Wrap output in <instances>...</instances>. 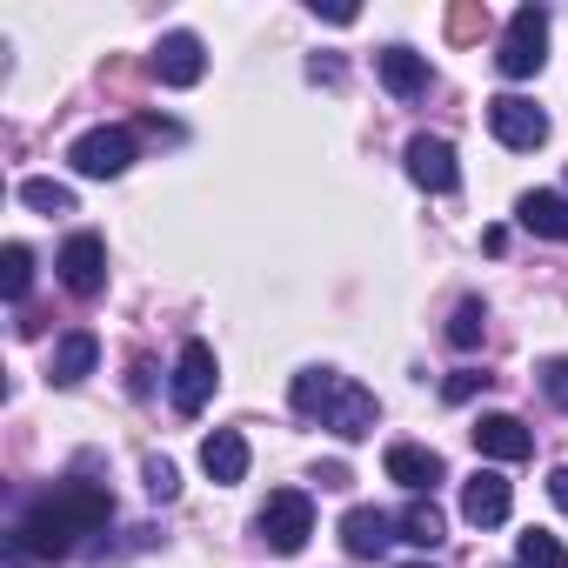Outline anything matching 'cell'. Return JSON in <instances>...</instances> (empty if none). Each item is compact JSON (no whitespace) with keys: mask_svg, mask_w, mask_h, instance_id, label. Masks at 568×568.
Returning <instances> with one entry per match:
<instances>
[{"mask_svg":"<svg viewBox=\"0 0 568 568\" xmlns=\"http://www.w3.org/2000/svg\"><path fill=\"white\" fill-rule=\"evenodd\" d=\"M114 521V495L94 488V481H54L41 501H28L21 528H14V548L21 555H68L81 535L108 528Z\"/></svg>","mask_w":568,"mask_h":568,"instance_id":"1","label":"cell"},{"mask_svg":"<svg viewBox=\"0 0 568 568\" xmlns=\"http://www.w3.org/2000/svg\"><path fill=\"white\" fill-rule=\"evenodd\" d=\"M28 288H34V254H28L21 241H8V247H0V295H8V302H28Z\"/></svg>","mask_w":568,"mask_h":568,"instance_id":"20","label":"cell"},{"mask_svg":"<svg viewBox=\"0 0 568 568\" xmlns=\"http://www.w3.org/2000/svg\"><path fill=\"white\" fill-rule=\"evenodd\" d=\"M201 468H207V481L234 488V481L247 475V435H234V428H214V435L201 442Z\"/></svg>","mask_w":568,"mask_h":568,"instance_id":"16","label":"cell"},{"mask_svg":"<svg viewBox=\"0 0 568 568\" xmlns=\"http://www.w3.org/2000/svg\"><path fill=\"white\" fill-rule=\"evenodd\" d=\"M481 21H488V14H475V8H455V14H448V34H455V41H468V34H481Z\"/></svg>","mask_w":568,"mask_h":568,"instance_id":"26","label":"cell"},{"mask_svg":"<svg viewBox=\"0 0 568 568\" xmlns=\"http://www.w3.org/2000/svg\"><path fill=\"white\" fill-rule=\"evenodd\" d=\"M21 201H28L34 214H74V187H61V181H48V174H28V181H21Z\"/></svg>","mask_w":568,"mask_h":568,"instance_id":"21","label":"cell"},{"mask_svg":"<svg viewBox=\"0 0 568 568\" xmlns=\"http://www.w3.org/2000/svg\"><path fill=\"white\" fill-rule=\"evenodd\" d=\"M382 468H388V481H402L408 495H428L448 468H442V455L435 448H422V442H395L388 455H382Z\"/></svg>","mask_w":568,"mask_h":568,"instance_id":"13","label":"cell"},{"mask_svg":"<svg viewBox=\"0 0 568 568\" xmlns=\"http://www.w3.org/2000/svg\"><path fill=\"white\" fill-rule=\"evenodd\" d=\"M395 528H402V541H415V548H442V541H448V515H442L428 495H415Z\"/></svg>","mask_w":568,"mask_h":568,"instance_id":"19","label":"cell"},{"mask_svg":"<svg viewBox=\"0 0 568 568\" xmlns=\"http://www.w3.org/2000/svg\"><path fill=\"white\" fill-rule=\"evenodd\" d=\"M402 568H435V561H402Z\"/></svg>","mask_w":568,"mask_h":568,"instance_id":"29","label":"cell"},{"mask_svg":"<svg viewBox=\"0 0 568 568\" xmlns=\"http://www.w3.org/2000/svg\"><path fill=\"white\" fill-rule=\"evenodd\" d=\"M508 508H515V495H508V481H501L495 468H475V475L462 481V515H468L475 528H501Z\"/></svg>","mask_w":568,"mask_h":568,"instance_id":"12","label":"cell"},{"mask_svg":"<svg viewBox=\"0 0 568 568\" xmlns=\"http://www.w3.org/2000/svg\"><path fill=\"white\" fill-rule=\"evenodd\" d=\"M61 281H68V295H101L108 288V241L101 234H68V247H61Z\"/></svg>","mask_w":568,"mask_h":568,"instance_id":"7","label":"cell"},{"mask_svg":"<svg viewBox=\"0 0 568 568\" xmlns=\"http://www.w3.org/2000/svg\"><path fill=\"white\" fill-rule=\"evenodd\" d=\"M388 541H395V521H388L382 508H348V515H342V548H348V555L375 561V555H388Z\"/></svg>","mask_w":568,"mask_h":568,"instance_id":"15","label":"cell"},{"mask_svg":"<svg viewBox=\"0 0 568 568\" xmlns=\"http://www.w3.org/2000/svg\"><path fill=\"white\" fill-rule=\"evenodd\" d=\"M481 335H488V308L468 295V302H455V315H448V348H481Z\"/></svg>","mask_w":568,"mask_h":568,"instance_id":"22","label":"cell"},{"mask_svg":"<svg viewBox=\"0 0 568 568\" xmlns=\"http://www.w3.org/2000/svg\"><path fill=\"white\" fill-rule=\"evenodd\" d=\"M408 181L428 187V194H455V181H462L455 148H448L442 134H415V141H408Z\"/></svg>","mask_w":568,"mask_h":568,"instance_id":"9","label":"cell"},{"mask_svg":"<svg viewBox=\"0 0 568 568\" xmlns=\"http://www.w3.org/2000/svg\"><path fill=\"white\" fill-rule=\"evenodd\" d=\"M94 362H101V342H94L88 328H74V335H61V348H54V362H48V382H54V388H74L81 375H94Z\"/></svg>","mask_w":568,"mask_h":568,"instance_id":"17","label":"cell"},{"mask_svg":"<svg viewBox=\"0 0 568 568\" xmlns=\"http://www.w3.org/2000/svg\"><path fill=\"white\" fill-rule=\"evenodd\" d=\"M475 382H488V375H455V382H448V402H468V395H475Z\"/></svg>","mask_w":568,"mask_h":568,"instance_id":"28","label":"cell"},{"mask_svg":"<svg viewBox=\"0 0 568 568\" xmlns=\"http://www.w3.org/2000/svg\"><path fill=\"white\" fill-rule=\"evenodd\" d=\"M521 227L528 234H541V241H568V194H548V187H535V194H521Z\"/></svg>","mask_w":568,"mask_h":568,"instance_id":"18","label":"cell"},{"mask_svg":"<svg viewBox=\"0 0 568 568\" xmlns=\"http://www.w3.org/2000/svg\"><path fill=\"white\" fill-rule=\"evenodd\" d=\"M168 395H174V415H201V408H207V395H214V348H207V342H187V348H181Z\"/></svg>","mask_w":568,"mask_h":568,"instance_id":"8","label":"cell"},{"mask_svg":"<svg viewBox=\"0 0 568 568\" xmlns=\"http://www.w3.org/2000/svg\"><path fill=\"white\" fill-rule=\"evenodd\" d=\"M488 128H495V141L515 148V154H535V148L548 141V114H541L535 101H521V94H495V101H488Z\"/></svg>","mask_w":568,"mask_h":568,"instance_id":"6","label":"cell"},{"mask_svg":"<svg viewBox=\"0 0 568 568\" xmlns=\"http://www.w3.org/2000/svg\"><path fill=\"white\" fill-rule=\"evenodd\" d=\"M148 495H154V501H174V495H181V475H174V462H161V455L148 462Z\"/></svg>","mask_w":568,"mask_h":568,"instance_id":"24","label":"cell"},{"mask_svg":"<svg viewBox=\"0 0 568 568\" xmlns=\"http://www.w3.org/2000/svg\"><path fill=\"white\" fill-rule=\"evenodd\" d=\"M68 161H74V174H88V181H114V174L134 168V134H128V128H88V134L68 148Z\"/></svg>","mask_w":568,"mask_h":568,"instance_id":"5","label":"cell"},{"mask_svg":"<svg viewBox=\"0 0 568 568\" xmlns=\"http://www.w3.org/2000/svg\"><path fill=\"white\" fill-rule=\"evenodd\" d=\"M515 555H521V568H568V548H561L548 528H528V535L515 541Z\"/></svg>","mask_w":568,"mask_h":568,"instance_id":"23","label":"cell"},{"mask_svg":"<svg viewBox=\"0 0 568 568\" xmlns=\"http://www.w3.org/2000/svg\"><path fill=\"white\" fill-rule=\"evenodd\" d=\"M254 528H261V541H267L274 555H302L308 535H315V501H308V488H274Z\"/></svg>","mask_w":568,"mask_h":568,"instance_id":"3","label":"cell"},{"mask_svg":"<svg viewBox=\"0 0 568 568\" xmlns=\"http://www.w3.org/2000/svg\"><path fill=\"white\" fill-rule=\"evenodd\" d=\"M295 408H302L308 422H322L335 442H362V435H375V422H382V402H375L362 382L335 375V368L295 375Z\"/></svg>","mask_w":568,"mask_h":568,"instance_id":"2","label":"cell"},{"mask_svg":"<svg viewBox=\"0 0 568 568\" xmlns=\"http://www.w3.org/2000/svg\"><path fill=\"white\" fill-rule=\"evenodd\" d=\"M541 61H548V14H541V8H515L495 68H501L508 81H528V74H541Z\"/></svg>","mask_w":568,"mask_h":568,"instance_id":"4","label":"cell"},{"mask_svg":"<svg viewBox=\"0 0 568 568\" xmlns=\"http://www.w3.org/2000/svg\"><path fill=\"white\" fill-rule=\"evenodd\" d=\"M375 68H382V88H388L395 101H422V94H428V81H435V74H428V61H422L415 48H382V54H375Z\"/></svg>","mask_w":568,"mask_h":568,"instance_id":"14","label":"cell"},{"mask_svg":"<svg viewBox=\"0 0 568 568\" xmlns=\"http://www.w3.org/2000/svg\"><path fill=\"white\" fill-rule=\"evenodd\" d=\"M541 395H548L555 408H568V355H555V362L541 368Z\"/></svg>","mask_w":568,"mask_h":568,"instance_id":"25","label":"cell"},{"mask_svg":"<svg viewBox=\"0 0 568 568\" xmlns=\"http://www.w3.org/2000/svg\"><path fill=\"white\" fill-rule=\"evenodd\" d=\"M207 74V48L194 34H161L154 41V81L161 88H194Z\"/></svg>","mask_w":568,"mask_h":568,"instance_id":"10","label":"cell"},{"mask_svg":"<svg viewBox=\"0 0 568 568\" xmlns=\"http://www.w3.org/2000/svg\"><path fill=\"white\" fill-rule=\"evenodd\" d=\"M548 495H555V508H561V515H568V462H561V468H555V475H548Z\"/></svg>","mask_w":568,"mask_h":568,"instance_id":"27","label":"cell"},{"mask_svg":"<svg viewBox=\"0 0 568 568\" xmlns=\"http://www.w3.org/2000/svg\"><path fill=\"white\" fill-rule=\"evenodd\" d=\"M468 435H475V455H481V462H528V455H535V435H528L515 415H481Z\"/></svg>","mask_w":568,"mask_h":568,"instance_id":"11","label":"cell"}]
</instances>
